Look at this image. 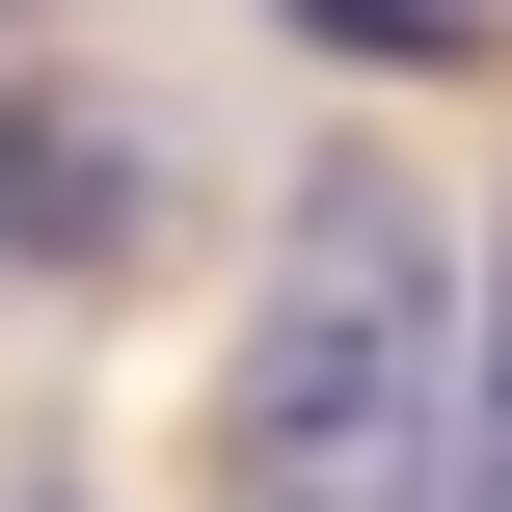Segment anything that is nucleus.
<instances>
[{
	"instance_id": "f257e3e1",
	"label": "nucleus",
	"mask_w": 512,
	"mask_h": 512,
	"mask_svg": "<svg viewBox=\"0 0 512 512\" xmlns=\"http://www.w3.org/2000/svg\"><path fill=\"white\" fill-rule=\"evenodd\" d=\"M432 378H459V243L405 162H324L216 351V512H432Z\"/></svg>"
},
{
	"instance_id": "f03ea898",
	"label": "nucleus",
	"mask_w": 512,
	"mask_h": 512,
	"mask_svg": "<svg viewBox=\"0 0 512 512\" xmlns=\"http://www.w3.org/2000/svg\"><path fill=\"white\" fill-rule=\"evenodd\" d=\"M432 512H512V216L459 270V378H432Z\"/></svg>"
},
{
	"instance_id": "7ed1b4c3",
	"label": "nucleus",
	"mask_w": 512,
	"mask_h": 512,
	"mask_svg": "<svg viewBox=\"0 0 512 512\" xmlns=\"http://www.w3.org/2000/svg\"><path fill=\"white\" fill-rule=\"evenodd\" d=\"M270 27H324V54H432L459 0H270Z\"/></svg>"
},
{
	"instance_id": "20e7f679",
	"label": "nucleus",
	"mask_w": 512,
	"mask_h": 512,
	"mask_svg": "<svg viewBox=\"0 0 512 512\" xmlns=\"http://www.w3.org/2000/svg\"><path fill=\"white\" fill-rule=\"evenodd\" d=\"M0 512H81V459H54V432H0Z\"/></svg>"
}]
</instances>
